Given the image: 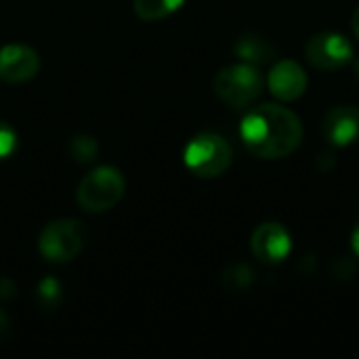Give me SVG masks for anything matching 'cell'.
Returning <instances> with one entry per match:
<instances>
[{"mask_svg":"<svg viewBox=\"0 0 359 359\" xmlns=\"http://www.w3.org/2000/svg\"><path fill=\"white\" fill-rule=\"evenodd\" d=\"M15 297H17V286H15V282L8 280V278H2V280H0V299H2V301H13Z\"/></svg>","mask_w":359,"mask_h":359,"instance_id":"ac0fdd59","label":"cell"},{"mask_svg":"<svg viewBox=\"0 0 359 359\" xmlns=\"http://www.w3.org/2000/svg\"><path fill=\"white\" fill-rule=\"evenodd\" d=\"M252 255L265 265H278L292 252V238L282 223L267 221L261 223L250 238Z\"/></svg>","mask_w":359,"mask_h":359,"instance_id":"52a82bcc","label":"cell"},{"mask_svg":"<svg viewBox=\"0 0 359 359\" xmlns=\"http://www.w3.org/2000/svg\"><path fill=\"white\" fill-rule=\"evenodd\" d=\"M240 137L252 156L261 160H282L299 149L303 141V124L292 109L263 103L242 118Z\"/></svg>","mask_w":359,"mask_h":359,"instance_id":"6da1fadb","label":"cell"},{"mask_svg":"<svg viewBox=\"0 0 359 359\" xmlns=\"http://www.w3.org/2000/svg\"><path fill=\"white\" fill-rule=\"evenodd\" d=\"M17 133L0 120V160H6L17 151Z\"/></svg>","mask_w":359,"mask_h":359,"instance_id":"2e32d148","label":"cell"},{"mask_svg":"<svg viewBox=\"0 0 359 359\" xmlns=\"http://www.w3.org/2000/svg\"><path fill=\"white\" fill-rule=\"evenodd\" d=\"M355 78H358V80H359V59H358V61H355Z\"/></svg>","mask_w":359,"mask_h":359,"instance_id":"7402d4cb","label":"cell"},{"mask_svg":"<svg viewBox=\"0 0 359 359\" xmlns=\"http://www.w3.org/2000/svg\"><path fill=\"white\" fill-rule=\"evenodd\" d=\"M332 276L339 280H349L351 276H355V263L349 257H339L332 263Z\"/></svg>","mask_w":359,"mask_h":359,"instance_id":"e0dca14e","label":"cell"},{"mask_svg":"<svg viewBox=\"0 0 359 359\" xmlns=\"http://www.w3.org/2000/svg\"><path fill=\"white\" fill-rule=\"evenodd\" d=\"M309 84L307 72L303 65H299L292 59H282L278 61L267 78V86L271 95L280 101H297L305 95Z\"/></svg>","mask_w":359,"mask_h":359,"instance_id":"9c48e42d","label":"cell"},{"mask_svg":"<svg viewBox=\"0 0 359 359\" xmlns=\"http://www.w3.org/2000/svg\"><path fill=\"white\" fill-rule=\"evenodd\" d=\"M231 145L215 133H202L194 137L183 151L185 166L202 179H217L231 166Z\"/></svg>","mask_w":359,"mask_h":359,"instance_id":"5b68a950","label":"cell"},{"mask_svg":"<svg viewBox=\"0 0 359 359\" xmlns=\"http://www.w3.org/2000/svg\"><path fill=\"white\" fill-rule=\"evenodd\" d=\"M88 229L78 219H57L48 223L38 236L40 255L55 265L74 261L86 246Z\"/></svg>","mask_w":359,"mask_h":359,"instance_id":"277c9868","label":"cell"},{"mask_svg":"<svg viewBox=\"0 0 359 359\" xmlns=\"http://www.w3.org/2000/svg\"><path fill=\"white\" fill-rule=\"evenodd\" d=\"M126 181L118 168L99 166L90 170L76 189V202L84 212L99 215L111 210L124 196Z\"/></svg>","mask_w":359,"mask_h":359,"instance_id":"3957f363","label":"cell"},{"mask_svg":"<svg viewBox=\"0 0 359 359\" xmlns=\"http://www.w3.org/2000/svg\"><path fill=\"white\" fill-rule=\"evenodd\" d=\"M263 86H265V80L259 67L252 63H244V61L223 67L212 80L215 95L233 109L250 107L261 97Z\"/></svg>","mask_w":359,"mask_h":359,"instance_id":"7a4b0ae2","label":"cell"},{"mask_svg":"<svg viewBox=\"0 0 359 359\" xmlns=\"http://www.w3.org/2000/svg\"><path fill=\"white\" fill-rule=\"evenodd\" d=\"M353 44L339 32H320L305 46L307 61L320 72H337L353 61Z\"/></svg>","mask_w":359,"mask_h":359,"instance_id":"8992f818","label":"cell"},{"mask_svg":"<svg viewBox=\"0 0 359 359\" xmlns=\"http://www.w3.org/2000/svg\"><path fill=\"white\" fill-rule=\"evenodd\" d=\"M36 303L44 311H55L63 303V288L55 278H42L36 286Z\"/></svg>","mask_w":359,"mask_h":359,"instance_id":"4fadbf2b","label":"cell"},{"mask_svg":"<svg viewBox=\"0 0 359 359\" xmlns=\"http://www.w3.org/2000/svg\"><path fill=\"white\" fill-rule=\"evenodd\" d=\"M324 137L334 147L359 143V105H337L324 118Z\"/></svg>","mask_w":359,"mask_h":359,"instance_id":"30bf717a","label":"cell"},{"mask_svg":"<svg viewBox=\"0 0 359 359\" xmlns=\"http://www.w3.org/2000/svg\"><path fill=\"white\" fill-rule=\"evenodd\" d=\"M351 246H353V252H355V257H359V225L355 227V231H353V238H351Z\"/></svg>","mask_w":359,"mask_h":359,"instance_id":"ffe728a7","label":"cell"},{"mask_svg":"<svg viewBox=\"0 0 359 359\" xmlns=\"http://www.w3.org/2000/svg\"><path fill=\"white\" fill-rule=\"evenodd\" d=\"M233 55L244 63L263 65L276 57V46L271 44V40H267L259 34H244L236 40Z\"/></svg>","mask_w":359,"mask_h":359,"instance_id":"8fae6325","label":"cell"},{"mask_svg":"<svg viewBox=\"0 0 359 359\" xmlns=\"http://www.w3.org/2000/svg\"><path fill=\"white\" fill-rule=\"evenodd\" d=\"M185 0H133V8L143 21H160L183 6Z\"/></svg>","mask_w":359,"mask_h":359,"instance_id":"7c38bea8","label":"cell"},{"mask_svg":"<svg viewBox=\"0 0 359 359\" xmlns=\"http://www.w3.org/2000/svg\"><path fill=\"white\" fill-rule=\"evenodd\" d=\"M351 25H353V34H355V38H358V40H359V6H358V8H355V13H353Z\"/></svg>","mask_w":359,"mask_h":359,"instance_id":"44dd1931","label":"cell"},{"mask_svg":"<svg viewBox=\"0 0 359 359\" xmlns=\"http://www.w3.org/2000/svg\"><path fill=\"white\" fill-rule=\"evenodd\" d=\"M11 334V320L8 316L0 309V343H4Z\"/></svg>","mask_w":359,"mask_h":359,"instance_id":"d6986e66","label":"cell"},{"mask_svg":"<svg viewBox=\"0 0 359 359\" xmlns=\"http://www.w3.org/2000/svg\"><path fill=\"white\" fill-rule=\"evenodd\" d=\"M67 151L78 164H88L97 158L99 143L90 135H74L67 143Z\"/></svg>","mask_w":359,"mask_h":359,"instance_id":"9a60e30c","label":"cell"},{"mask_svg":"<svg viewBox=\"0 0 359 359\" xmlns=\"http://www.w3.org/2000/svg\"><path fill=\"white\" fill-rule=\"evenodd\" d=\"M40 72V57L25 44H6L0 48V78L8 84H21Z\"/></svg>","mask_w":359,"mask_h":359,"instance_id":"ba28073f","label":"cell"},{"mask_svg":"<svg viewBox=\"0 0 359 359\" xmlns=\"http://www.w3.org/2000/svg\"><path fill=\"white\" fill-rule=\"evenodd\" d=\"M255 282V271L248 265H229L223 271V286L231 292H244L252 286Z\"/></svg>","mask_w":359,"mask_h":359,"instance_id":"5bb4252c","label":"cell"}]
</instances>
